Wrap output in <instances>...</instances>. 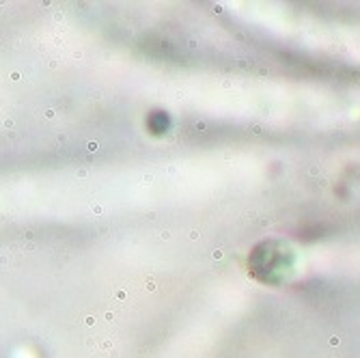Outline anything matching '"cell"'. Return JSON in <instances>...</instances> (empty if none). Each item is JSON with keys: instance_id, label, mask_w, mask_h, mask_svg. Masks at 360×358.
<instances>
[{"instance_id": "1", "label": "cell", "mask_w": 360, "mask_h": 358, "mask_svg": "<svg viewBox=\"0 0 360 358\" xmlns=\"http://www.w3.org/2000/svg\"><path fill=\"white\" fill-rule=\"evenodd\" d=\"M339 343H341L339 337H332V339H330V345H339Z\"/></svg>"}]
</instances>
